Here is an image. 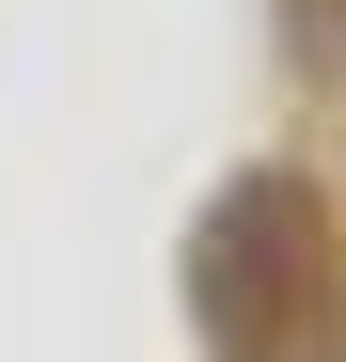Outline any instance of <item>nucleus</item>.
Masks as SVG:
<instances>
[{
  "label": "nucleus",
  "mask_w": 346,
  "mask_h": 362,
  "mask_svg": "<svg viewBox=\"0 0 346 362\" xmlns=\"http://www.w3.org/2000/svg\"><path fill=\"white\" fill-rule=\"evenodd\" d=\"M346 268H330V205L299 173H237L189 221V331L205 362H330Z\"/></svg>",
  "instance_id": "1"
}]
</instances>
